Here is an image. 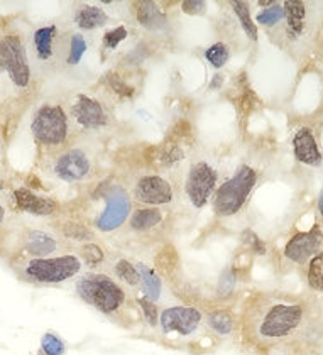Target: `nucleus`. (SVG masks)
Wrapping results in <instances>:
<instances>
[{
	"instance_id": "obj_17",
	"label": "nucleus",
	"mask_w": 323,
	"mask_h": 355,
	"mask_svg": "<svg viewBox=\"0 0 323 355\" xmlns=\"http://www.w3.org/2000/svg\"><path fill=\"white\" fill-rule=\"evenodd\" d=\"M56 26H44L33 34V46L36 60L41 63H48L55 56Z\"/></svg>"
},
{
	"instance_id": "obj_6",
	"label": "nucleus",
	"mask_w": 323,
	"mask_h": 355,
	"mask_svg": "<svg viewBox=\"0 0 323 355\" xmlns=\"http://www.w3.org/2000/svg\"><path fill=\"white\" fill-rule=\"evenodd\" d=\"M205 316L196 307L171 304L159 311V330L163 335H178L190 338L200 331Z\"/></svg>"
},
{
	"instance_id": "obj_20",
	"label": "nucleus",
	"mask_w": 323,
	"mask_h": 355,
	"mask_svg": "<svg viewBox=\"0 0 323 355\" xmlns=\"http://www.w3.org/2000/svg\"><path fill=\"white\" fill-rule=\"evenodd\" d=\"M306 7L303 2H286L284 3V19H286V29L291 37H298L305 29Z\"/></svg>"
},
{
	"instance_id": "obj_38",
	"label": "nucleus",
	"mask_w": 323,
	"mask_h": 355,
	"mask_svg": "<svg viewBox=\"0 0 323 355\" xmlns=\"http://www.w3.org/2000/svg\"><path fill=\"white\" fill-rule=\"evenodd\" d=\"M181 9H183L185 14H200L205 10V2H200V0H186V2L181 3Z\"/></svg>"
},
{
	"instance_id": "obj_7",
	"label": "nucleus",
	"mask_w": 323,
	"mask_h": 355,
	"mask_svg": "<svg viewBox=\"0 0 323 355\" xmlns=\"http://www.w3.org/2000/svg\"><path fill=\"white\" fill-rule=\"evenodd\" d=\"M132 203H131V194L122 186H112L105 193V207L98 213L95 219V227L98 232H116L127 222L131 217Z\"/></svg>"
},
{
	"instance_id": "obj_11",
	"label": "nucleus",
	"mask_w": 323,
	"mask_h": 355,
	"mask_svg": "<svg viewBox=\"0 0 323 355\" xmlns=\"http://www.w3.org/2000/svg\"><path fill=\"white\" fill-rule=\"evenodd\" d=\"M323 242V234L318 225L310 228L308 232H298L288 240L284 246V257L288 261L296 262V264H305L313 255L320 252V246Z\"/></svg>"
},
{
	"instance_id": "obj_34",
	"label": "nucleus",
	"mask_w": 323,
	"mask_h": 355,
	"mask_svg": "<svg viewBox=\"0 0 323 355\" xmlns=\"http://www.w3.org/2000/svg\"><path fill=\"white\" fill-rule=\"evenodd\" d=\"M256 19L262 26H275L281 21V19H284V7L277 6V3H273L271 7H268V9L261 10Z\"/></svg>"
},
{
	"instance_id": "obj_36",
	"label": "nucleus",
	"mask_w": 323,
	"mask_h": 355,
	"mask_svg": "<svg viewBox=\"0 0 323 355\" xmlns=\"http://www.w3.org/2000/svg\"><path fill=\"white\" fill-rule=\"evenodd\" d=\"M244 244L254 252V254H257V255L266 254V244L262 242V240L256 234H254V232H250V230L244 232Z\"/></svg>"
},
{
	"instance_id": "obj_25",
	"label": "nucleus",
	"mask_w": 323,
	"mask_h": 355,
	"mask_svg": "<svg viewBox=\"0 0 323 355\" xmlns=\"http://www.w3.org/2000/svg\"><path fill=\"white\" fill-rule=\"evenodd\" d=\"M156 267L154 269L158 271L159 276H166L169 277L171 274L176 271V266H178V254L174 252L171 247H166V249H163L161 252L158 254V257H156Z\"/></svg>"
},
{
	"instance_id": "obj_41",
	"label": "nucleus",
	"mask_w": 323,
	"mask_h": 355,
	"mask_svg": "<svg viewBox=\"0 0 323 355\" xmlns=\"http://www.w3.org/2000/svg\"><path fill=\"white\" fill-rule=\"evenodd\" d=\"M318 208H320V212L323 213V190H322V194H320V200H318Z\"/></svg>"
},
{
	"instance_id": "obj_28",
	"label": "nucleus",
	"mask_w": 323,
	"mask_h": 355,
	"mask_svg": "<svg viewBox=\"0 0 323 355\" xmlns=\"http://www.w3.org/2000/svg\"><path fill=\"white\" fill-rule=\"evenodd\" d=\"M62 234L71 240H77V242H89L93 239L92 230L85 225L80 222H73V220H68L62 225Z\"/></svg>"
},
{
	"instance_id": "obj_18",
	"label": "nucleus",
	"mask_w": 323,
	"mask_h": 355,
	"mask_svg": "<svg viewBox=\"0 0 323 355\" xmlns=\"http://www.w3.org/2000/svg\"><path fill=\"white\" fill-rule=\"evenodd\" d=\"M205 325L210 328L215 335L230 337L235 331V318L232 311L216 308V310H210L205 315Z\"/></svg>"
},
{
	"instance_id": "obj_27",
	"label": "nucleus",
	"mask_w": 323,
	"mask_h": 355,
	"mask_svg": "<svg viewBox=\"0 0 323 355\" xmlns=\"http://www.w3.org/2000/svg\"><path fill=\"white\" fill-rule=\"evenodd\" d=\"M41 354L43 355H64L66 354V343L55 331H46L41 337Z\"/></svg>"
},
{
	"instance_id": "obj_21",
	"label": "nucleus",
	"mask_w": 323,
	"mask_h": 355,
	"mask_svg": "<svg viewBox=\"0 0 323 355\" xmlns=\"http://www.w3.org/2000/svg\"><path fill=\"white\" fill-rule=\"evenodd\" d=\"M136 15L140 26L149 30H158L165 24V15L158 9L154 2H139L136 3Z\"/></svg>"
},
{
	"instance_id": "obj_40",
	"label": "nucleus",
	"mask_w": 323,
	"mask_h": 355,
	"mask_svg": "<svg viewBox=\"0 0 323 355\" xmlns=\"http://www.w3.org/2000/svg\"><path fill=\"white\" fill-rule=\"evenodd\" d=\"M3 220H6V207H3V205H0V225H2Z\"/></svg>"
},
{
	"instance_id": "obj_13",
	"label": "nucleus",
	"mask_w": 323,
	"mask_h": 355,
	"mask_svg": "<svg viewBox=\"0 0 323 355\" xmlns=\"http://www.w3.org/2000/svg\"><path fill=\"white\" fill-rule=\"evenodd\" d=\"M14 201L16 207L21 212L31 213V215L37 217H46L55 213L56 201L48 197H41V194L31 192L28 188H19L14 192Z\"/></svg>"
},
{
	"instance_id": "obj_5",
	"label": "nucleus",
	"mask_w": 323,
	"mask_h": 355,
	"mask_svg": "<svg viewBox=\"0 0 323 355\" xmlns=\"http://www.w3.org/2000/svg\"><path fill=\"white\" fill-rule=\"evenodd\" d=\"M68 117L62 105L46 104L36 110L31 122L34 139L43 146H59L68 137Z\"/></svg>"
},
{
	"instance_id": "obj_14",
	"label": "nucleus",
	"mask_w": 323,
	"mask_h": 355,
	"mask_svg": "<svg viewBox=\"0 0 323 355\" xmlns=\"http://www.w3.org/2000/svg\"><path fill=\"white\" fill-rule=\"evenodd\" d=\"M293 151H295V158L306 166H318L322 163V152L310 129L303 127L295 134Z\"/></svg>"
},
{
	"instance_id": "obj_39",
	"label": "nucleus",
	"mask_w": 323,
	"mask_h": 355,
	"mask_svg": "<svg viewBox=\"0 0 323 355\" xmlns=\"http://www.w3.org/2000/svg\"><path fill=\"white\" fill-rule=\"evenodd\" d=\"M112 89L120 95V97H131L132 89H127L122 82H119L117 78H112Z\"/></svg>"
},
{
	"instance_id": "obj_26",
	"label": "nucleus",
	"mask_w": 323,
	"mask_h": 355,
	"mask_svg": "<svg viewBox=\"0 0 323 355\" xmlns=\"http://www.w3.org/2000/svg\"><path fill=\"white\" fill-rule=\"evenodd\" d=\"M232 9H234L235 15L239 17V22H241L244 33L250 37V39L256 41L257 39V28H256V24H254L252 19H250L249 6H247L246 2H234L232 3Z\"/></svg>"
},
{
	"instance_id": "obj_33",
	"label": "nucleus",
	"mask_w": 323,
	"mask_h": 355,
	"mask_svg": "<svg viewBox=\"0 0 323 355\" xmlns=\"http://www.w3.org/2000/svg\"><path fill=\"white\" fill-rule=\"evenodd\" d=\"M138 304L140 308V313H142L144 322L147 323L151 328H156L159 325V308L154 301L147 300V298L140 296L138 300Z\"/></svg>"
},
{
	"instance_id": "obj_15",
	"label": "nucleus",
	"mask_w": 323,
	"mask_h": 355,
	"mask_svg": "<svg viewBox=\"0 0 323 355\" xmlns=\"http://www.w3.org/2000/svg\"><path fill=\"white\" fill-rule=\"evenodd\" d=\"M24 249L29 255H33V259L51 257L59 251V242L49 232L34 228L24 235Z\"/></svg>"
},
{
	"instance_id": "obj_9",
	"label": "nucleus",
	"mask_w": 323,
	"mask_h": 355,
	"mask_svg": "<svg viewBox=\"0 0 323 355\" xmlns=\"http://www.w3.org/2000/svg\"><path fill=\"white\" fill-rule=\"evenodd\" d=\"M216 171L208 163L199 161L190 167L185 179V194L195 208H203L215 192Z\"/></svg>"
},
{
	"instance_id": "obj_16",
	"label": "nucleus",
	"mask_w": 323,
	"mask_h": 355,
	"mask_svg": "<svg viewBox=\"0 0 323 355\" xmlns=\"http://www.w3.org/2000/svg\"><path fill=\"white\" fill-rule=\"evenodd\" d=\"M140 277V291L147 300L159 303L163 300V277L159 276L154 267L147 266L146 262H136Z\"/></svg>"
},
{
	"instance_id": "obj_2",
	"label": "nucleus",
	"mask_w": 323,
	"mask_h": 355,
	"mask_svg": "<svg viewBox=\"0 0 323 355\" xmlns=\"http://www.w3.org/2000/svg\"><path fill=\"white\" fill-rule=\"evenodd\" d=\"M83 271V261L77 254H59L51 257L28 259L21 267L22 276L36 284H62L77 280Z\"/></svg>"
},
{
	"instance_id": "obj_23",
	"label": "nucleus",
	"mask_w": 323,
	"mask_h": 355,
	"mask_svg": "<svg viewBox=\"0 0 323 355\" xmlns=\"http://www.w3.org/2000/svg\"><path fill=\"white\" fill-rule=\"evenodd\" d=\"M113 276L117 277L120 284L129 286V288H139L140 284L138 266L129 261V259H117L116 264H113Z\"/></svg>"
},
{
	"instance_id": "obj_12",
	"label": "nucleus",
	"mask_w": 323,
	"mask_h": 355,
	"mask_svg": "<svg viewBox=\"0 0 323 355\" xmlns=\"http://www.w3.org/2000/svg\"><path fill=\"white\" fill-rule=\"evenodd\" d=\"M136 200L144 205H168L173 200V188H171L168 179L158 174H147L142 176L134 186Z\"/></svg>"
},
{
	"instance_id": "obj_30",
	"label": "nucleus",
	"mask_w": 323,
	"mask_h": 355,
	"mask_svg": "<svg viewBox=\"0 0 323 355\" xmlns=\"http://www.w3.org/2000/svg\"><path fill=\"white\" fill-rule=\"evenodd\" d=\"M80 259L83 261V264L90 267L100 266L102 262L105 261V252L100 246H97L95 242H86L82 246V251H80Z\"/></svg>"
},
{
	"instance_id": "obj_8",
	"label": "nucleus",
	"mask_w": 323,
	"mask_h": 355,
	"mask_svg": "<svg viewBox=\"0 0 323 355\" xmlns=\"http://www.w3.org/2000/svg\"><path fill=\"white\" fill-rule=\"evenodd\" d=\"M93 159L85 149L71 147L53 159L51 173L64 183H78L90 176Z\"/></svg>"
},
{
	"instance_id": "obj_24",
	"label": "nucleus",
	"mask_w": 323,
	"mask_h": 355,
	"mask_svg": "<svg viewBox=\"0 0 323 355\" xmlns=\"http://www.w3.org/2000/svg\"><path fill=\"white\" fill-rule=\"evenodd\" d=\"M306 281L313 291L323 293V251L308 261L306 269Z\"/></svg>"
},
{
	"instance_id": "obj_3",
	"label": "nucleus",
	"mask_w": 323,
	"mask_h": 355,
	"mask_svg": "<svg viewBox=\"0 0 323 355\" xmlns=\"http://www.w3.org/2000/svg\"><path fill=\"white\" fill-rule=\"evenodd\" d=\"M257 174L250 166H241L234 176L225 179L214 193V210L220 217H232L244 208L247 198L256 186Z\"/></svg>"
},
{
	"instance_id": "obj_37",
	"label": "nucleus",
	"mask_w": 323,
	"mask_h": 355,
	"mask_svg": "<svg viewBox=\"0 0 323 355\" xmlns=\"http://www.w3.org/2000/svg\"><path fill=\"white\" fill-rule=\"evenodd\" d=\"M256 102H257L256 95H254L252 91L246 90V91H242V95L239 97L237 107H239V110H241V113H249L250 110L254 109V105H256Z\"/></svg>"
},
{
	"instance_id": "obj_42",
	"label": "nucleus",
	"mask_w": 323,
	"mask_h": 355,
	"mask_svg": "<svg viewBox=\"0 0 323 355\" xmlns=\"http://www.w3.org/2000/svg\"><path fill=\"white\" fill-rule=\"evenodd\" d=\"M2 190H3V178L0 176V192H2Z\"/></svg>"
},
{
	"instance_id": "obj_32",
	"label": "nucleus",
	"mask_w": 323,
	"mask_h": 355,
	"mask_svg": "<svg viewBox=\"0 0 323 355\" xmlns=\"http://www.w3.org/2000/svg\"><path fill=\"white\" fill-rule=\"evenodd\" d=\"M235 286H237V273H235L234 267H227V269H223V273L220 274L216 291H219L220 296L227 298L234 293Z\"/></svg>"
},
{
	"instance_id": "obj_35",
	"label": "nucleus",
	"mask_w": 323,
	"mask_h": 355,
	"mask_svg": "<svg viewBox=\"0 0 323 355\" xmlns=\"http://www.w3.org/2000/svg\"><path fill=\"white\" fill-rule=\"evenodd\" d=\"M127 37V29L124 28V26H119V28L109 30V33H105L104 36V46L107 49H116L117 46H119L122 41Z\"/></svg>"
},
{
	"instance_id": "obj_19",
	"label": "nucleus",
	"mask_w": 323,
	"mask_h": 355,
	"mask_svg": "<svg viewBox=\"0 0 323 355\" xmlns=\"http://www.w3.org/2000/svg\"><path fill=\"white\" fill-rule=\"evenodd\" d=\"M163 222V213L158 208H138L131 213L129 225L136 232H147L153 230Z\"/></svg>"
},
{
	"instance_id": "obj_10",
	"label": "nucleus",
	"mask_w": 323,
	"mask_h": 355,
	"mask_svg": "<svg viewBox=\"0 0 323 355\" xmlns=\"http://www.w3.org/2000/svg\"><path fill=\"white\" fill-rule=\"evenodd\" d=\"M71 117L78 127L85 131H98L109 125V116L104 105L89 95H78L71 105Z\"/></svg>"
},
{
	"instance_id": "obj_22",
	"label": "nucleus",
	"mask_w": 323,
	"mask_h": 355,
	"mask_svg": "<svg viewBox=\"0 0 323 355\" xmlns=\"http://www.w3.org/2000/svg\"><path fill=\"white\" fill-rule=\"evenodd\" d=\"M109 21L107 14L100 9V7L95 6H85L82 9H78V12L75 14V22L80 29L83 30H93L102 28L105 22Z\"/></svg>"
},
{
	"instance_id": "obj_29",
	"label": "nucleus",
	"mask_w": 323,
	"mask_h": 355,
	"mask_svg": "<svg viewBox=\"0 0 323 355\" xmlns=\"http://www.w3.org/2000/svg\"><path fill=\"white\" fill-rule=\"evenodd\" d=\"M86 49H89V43H86L85 36L80 33L73 34V36L70 37V51H68L66 63L71 64V66L78 64L83 56H85Z\"/></svg>"
},
{
	"instance_id": "obj_31",
	"label": "nucleus",
	"mask_w": 323,
	"mask_h": 355,
	"mask_svg": "<svg viewBox=\"0 0 323 355\" xmlns=\"http://www.w3.org/2000/svg\"><path fill=\"white\" fill-rule=\"evenodd\" d=\"M229 56H230L229 48H227L223 43L212 44L210 48L205 51V58H207L208 63H210L214 68H216V70H219V68H222L223 64L229 61Z\"/></svg>"
},
{
	"instance_id": "obj_1",
	"label": "nucleus",
	"mask_w": 323,
	"mask_h": 355,
	"mask_svg": "<svg viewBox=\"0 0 323 355\" xmlns=\"http://www.w3.org/2000/svg\"><path fill=\"white\" fill-rule=\"evenodd\" d=\"M75 293L83 303L105 316H116L127 304V291L119 281L107 273L89 271L75 280Z\"/></svg>"
},
{
	"instance_id": "obj_4",
	"label": "nucleus",
	"mask_w": 323,
	"mask_h": 355,
	"mask_svg": "<svg viewBox=\"0 0 323 355\" xmlns=\"http://www.w3.org/2000/svg\"><path fill=\"white\" fill-rule=\"evenodd\" d=\"M0 73L9 76L10 83L19 90H26L31 83V66L26 46L16 34L0 37Z\"/></svg>"
}]
</instances>
